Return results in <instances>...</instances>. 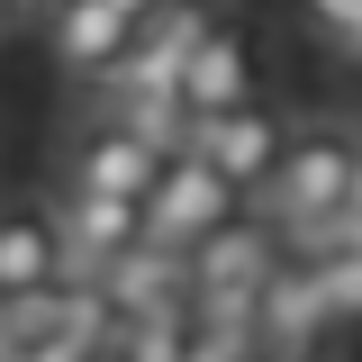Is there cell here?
<instances>
[{"mask_svg": "<svg viewBox=\"0 0 362 362\" xmlns=\"http://www.w3.org/2000/svg\"><path fill=\"white\" fill-rule=\"evenodd\" d=\"M344 199H354V118H299L281 136V163H272L254 209L290 245H317L326 226L344 218Z\"/></svg>", "mask_w": 362, "mask_h": 362, "instance_id": "1", "label": "cell"}, {"mask_svg": "<svg viewBox=\"0 0 362 362\" xmlns=\"http://www.w3.org/2000/svg\"><path fill=\"white\" fill-rule=\"evenodd\" d=\"M235 209H254L235 181L199 154V145H173L163 163H154V190H145V245H163V254H190L199 235H218Z\"/></svg>", "mask_w": 362, "mask_h": 362, "instance_id": "2", "label": "cell"}, {"mask_svg": "<svg viewBox=\"0 0 362 362\" xmlns=\"http://www.w3.org/2000/svg\"><path fill=\"white\" fill-rule=\"evenodd\" d=\"M281 136H290V118L272 109L263 90L254 100H235V109H209V118H190V145L218 163L245 199H263V181H272V163H281Z\"/></svg>", "mask_w": 362, "mask_h": 362, "instance_id": "3", "label": "cell"}, {"mask_svg": "<svg viewBox=\"0 0 362 362\" xmlns=\"http://www.w3.org/2000/svg\"><path fill=\"white\" fill-rule=\"evenodd\" d=\"M37 28H45V54H54V73L64 82L100 90L118 73V54H127V18L109 9V0H37Z\"/></svg>", "mask_w": 362, "mask_h": 362, "instance_id": "4", "label": "cell"}, {"mask_svg": "<svg viewBox=\"0 0 362 362\" xmlns=\"http://www.w3.org/2000/svg\"><path fill=\"white\" fill-rule=\"evenodd\" d=\"M181 100H190V118L254 100V18L245 9H209V28L181 54Z\"/></svg>", "mask_w": 362, "mask_h": 362, "instance_id": "5", "label": "cell"}, {"mask_svg": "<svg viewBox=\"0 0 362 362\" xmlns=\"http://www.w3.org/2000/svg\"><path fill=\"white\" fill-rule=\"evenodd\" d=\"M154 163H163V145L154 136H136L127 118H90L73 136V154H64V190H109V199H145L154 190Z\"/></svg>", "mask_w": 362, "mask_h": 362, "instance_id": "6", "label": "cell"}, {"mask_svg": "<svg viewBox=\"0 0 362 362\" xmlns=\"http://www.w3.org/2000/svg\"><path fill=\"white\" fill-rule=\"evenodd\" d=\"M54 226H64V254L82 281H100L109 263H127L145 245V199H109V190H64L54 199Z\"/></svg>", "mask_w": 362, "mask_h": 362, "instance_id": "7", "label": "cell"}, {"mask_svg": "<svg viewBox=\"0 0 362 362\" xmlns=\"http://www.w3.org/2000/svg\"><path fill=\"white\" fill-rule=\"evenodd\" d=\"M254 326H263V354H290L308 362L335 326H326V299H317V272L308 254H281V263L263 272V290H254Z\"/></svg>", "mask_w": 362, "mask_h": 362, "instance_id": "8", "label": "cell"}, {"mask_svg": "<svg viewBox=\"0 0 362 362\" xmlns=\"http://www.w3.org/2000/svg\"><path fill=\"white\" fill-rule=\"evenodd\" d=\"M54 281H73L54 209L45 199H0V299H37Z\"/></svg>", "mask_w": 362, "mask_h": 362, "instance_id": "9", "label": "cell"}, {"mask_svg": "<svg viewBox=\"0 0 362 362\" xmlns=\"http://www.w3.org/2000/svg\"><path fill=\"white\" fill-rule=\"evenodd\" d=\"M281 226L263 218V209H235V218L218 226V235H199L181 263H190V290H263V272L281 263Z\"/></svg>", "mask_w": 362, "mask_h": 362, "instance_id": "10", "label": "cell"}, {"mask_svg": "<svg viewBox=\"0 0 362 362\" xmlns=\"http://www.w3.org/2000/svg\"><path fill=\"white\" fill-rule=\"evenodd\" d=\"M317 272V299H326V326H362V254L354 245H299Z\"/></svg>", "mask_w": 362, "mask_h": 362, "instance_id": "11", "label": "cell"}, {"mask_svg": "<svg viewBox=\"0 0 362 362\" xmlns=\"http://www.w3.org/2000/svg\"><path fill=\"white\" fill-rule=\"evenodd\" d=\"M299 18H308V37L326 45V54H344L362 73V0H299Z\"/></svg>", "mask_w": 362, "mask_h": 362, "instance_id": "12", "label": "cell"}, {"mask_svg": "<svg viewBox=\"0 0 362 362\" xmlns=\"http://www.w3.org/2000/svg\"><path fill=\"white\" fill-rule=\"evenodd\" d=\"M73 362H127V326H109V335H90Z\"/></svg>", "mask_w": 362, "mask_h": 362, "instance_id": "13", "label": "cell"}, {"mask_svg": "<svg viewBox=\"0 0 362 362\" xmlns=\"http://www.w3.org/2000/svg\"><path fill=\"white\" fill-rule=\"evenodd\" d=\"M317 245H354V254H362V209H344V218L326 226V235H317Z\"/></svg>", "mask_w": 362, "mask_h": 362, "instance_id": "14", "label": "cell"}, {"mask_svg": "<svg viewBox=\"0 0 362 362\" xmlns=\"http://www.w3.org/2000/svg\"><path fill=\"white\" fill-rule=\"evenodd\" d=\"M109 9H118V18H127V28H145V18H154V9H163V0H109Z\"/></svg>", "mask_w": 362, "mask_h": 362, "instance_id": "15", "label": "cell"}, {"mask_svg": "<svg viewBox=\"0 0 362 362\" xmlns=\"http://www.w3.org/2000/svg\"><path fill=\"white\" fill-rule=\"evenodd\" d=\"M344 209H362V118H354V199Z\"/></svg>", "mask_w": 362, "mask_h": 362, "instance_id": "16", "label": "cell"}, {"mask_svg": "<svg viewBox=\"0 0 362 362\" xmlns=\"http://www.w3.org/2000/svg\"><path fill=\"white\" fill-rule=\"evenodd\" d=\"M18 18H37V9H28V0H0V37H9Z\"/></svg>", "mask_w": 362, "mask_h": 362, "instance_id": "17", "label": "cell"}, {"mask_svg": "<svg viewBox=\"0 0 362 362\" xmlns=\"http://www.w3.org/2000/svg\"><path fill=\"white\" fill-rule=\"evenodd\" d=\"M28 9H37V0H28Z\"/></svg>", "mask_w": 362, "mask_h": 362, "instance_id": "18", "label": "cell"}]
</instances>
